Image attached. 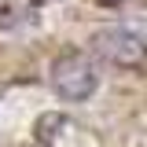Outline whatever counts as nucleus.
<instances>
[{
    "mask_svg": "<svg viewBox=\"0 0 147 147\" xmlns=\"http://www.w3.org/2000/svg\"><path fill=\"white\" fill-rule=\"evenodd\" d=\"M74 129H77V125H74L66 114H59V110H48V114H40V118H37L33 132H37V140H40L44 147H63L59 140H63V136H70Z\"/></svg>",
    "mask_w": 147,
    "mask_h": 147,
    "instance_id": "3",
    "label": "nucleus"
},
{
    "mask_svg": "<svg viewBox=\"0 0 147 147\" xmlns=\"http://www.w3.org/2000/svg\"><path fill=\"white\" fill-rule=\"evenodd\" d=\"M96 4H103V7H118V4H125V0H96Z\"/></svg>",
    "mask_w": 147,
    "mask_h": 147,
    "instance_id": "5",
    "label": "nucleus"
},
{
    "mask_svg": "<svg viewBox=\"0 0 147 147\" xmlns=\"http://www.w3.org/2000/svg\"><path fill=\"white\" fill-rule=\"evenodd\" d=\"M52 88L59 99H66V103H81V99H88L96 85H99V74H96V63H92L85 52H63L55 55L52 63Z\"/></svg>",
    "mask_w": 147,
    "mask_h": 147,
    "instance_id": "1",
    "label": "nucleus"
},
{
    "mask_svg": "<svg viewBox=\"0 0 147 147\" xmlns=\"http://www.w3.org/2000/svg\"><path fill=\"white\" fill-rule=\"evenodd\" d=\"M92 52L103 55L114 66H125V70H136L147 63V44L132 33L129 26H107V30H96L92 33Z\"/></svg>",
    "mask_w": 147,
    "mask_h": 147,
    "instance_id": "2",
    "label": "nucleus"
},
{
    "mask_svg": "<svg viewBox=\"0 0 147 147\" xmlns=\"http://www.w3.org/2000/svg\"><path fill=\"white\" fill-rule=\"evenodd\" d=\"M129 30H132V33H136V37L147 44V4H140V7L132 11V18H129Z\"/></svg>",
    "mask_w": 147,
    "mask_h": 147,
    "instance_id": "4",
    "label": "nucleus"
}]
</instances>
